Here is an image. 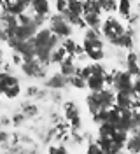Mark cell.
<instances>
[{
  "mask_svg": "<svg viewBox=\"0 0 140 154\" xmlns=\"http://www.w3.org/2000/svg\"><path fill=\"white\" fill-rule=\"evenodd\" d=\"M33 46H35V53L37 58L44 63L49 65L51 63V54L56 48H60V38L56 37L54 33L49 28H40L37 32V35L33 37Z\"/></svg>",
  "mask_w": 140,
  "mask_h": 154,
  "instance_id": "obj_1",
  "label": "cell"
},
{
  "mask_svg": "<svg viewBox=\"0 0 140 154\" xmlns=\"http://www.w3.org/2000/svg\"><path fill=\"white\" fill-rule=\"evenodd\" d=\"M98 145L102 147L105 154H121L126 145L116 138V128L109 123H103L98 126Z\"/></svg>",
  "mask_w": 140,
  "mask_h": 154,
  "instance_id": "obj_2",
  "label": "cell"
},
{
  "mask_svg": "<svg viewBox=\"0 0 140 154\" xmlns=\"http://www.w3.org/2000/svg\"><path fill=\"white\" fill-rule=\"evenodd\" d=\"M0 95L14 100L21 95V81L11 72H0Z\"/></svg>",
  "mask_w": 140,
  "mask_h": 154,
  "instance_id": "obj_3",
  "label": "cell"
},
{
  "mask_svg": "<svg viewBox=\"0 0 140 154\" xmlns=\"http://www.w3.org/2000/svg\"><path fill=\"white\" fill-rule=\"evenodd\" d=\"M128 32V28L124 26V23H123L121 19H117L116 16H107V19L103 21V25H102V35L110 44H114L116 40L119 37H123L124 33Z\"/></svg>",
  "mask_w": 140,
  "mask_h": 154,
  "instance_id": "obj_4",
  "label": "cell"
},
{
  "mask_svg": "<svg viewBox=\"0 0 140 154\" xmlns=\"http://www.w3.org/2000/svg\"><path fill=\"white\" fill-rule=\"evenodd\" d=\"M89 93H98L107 88V70L102 63H91V75L86 79Z\"/></svg>",
  "mask_w": 140,
  "mask_h": 154,
  "instance_id": "obj_5",
  "label": "cell"
},
{
  "mask_svg": "<svg viewBox=\"0 0 140 154\" xmlns=\"http://www.w3.org/2000/svg\"><path fill=\"white\" fill-rule=\"evenodd\" d=\"M135 77L126 70H114L112 72V89L116 93H133Z\"/></svg>",
  "mask_w": 140,
  "mask_h": 154,
  "instance_id": "obj_6",
  "label": "cell"
},
{
  "mask_svg": "<svg viewBox=\"0 0 140 154\" xmlns=\"http://www.w3.org/2000/svg\"><path fill=\"white\" fill-rule=\"evenodd\" d=\"M47 28L51 30L58 38H70L72 32H74V26L67 21L63 14H53L49 18V26Z\"/></svg>",
  "mask_w": 140,
  "mask_h": 154,
  "instance_id": "obj_7",
  "label": "cell"
},
{
  "mask_svg": "<svg viewBox=\"0 0 140 154\" xmlns=\"http://www.w3.org/2000/svg\"><path fill=\"white\" fill-rule=\"evenodd\" d=\"M82 49L84 54L93 60V63H100L105 58V46L102 38H82Z\"/></svg>",
  "mask_w": 140,
  "mask_h": 154,
  "instance_id": "obj_8",
  "label": "cell"
},
{
  "mask_svg": "<svg viewBox=\"0 0 140 154\" xmlns=\"http://www.w3.org/2000/svg\"><path fill=\"white\" fill-rule=\"evenodd\" d=\"M21 70L25 72V75L33 77V79H40L46 74V65L39 60V58H33V60H25L21 63Z\"/></svg>",
  "mask_w": 140,
  "mask_h": 154,
  "instance_id": "obj_9",
  "label": "cell"
},
{
  "mask_svg": "<svg viewBox=\"0 0 140 154\" xmlns=\"http://www.w3.org/2000/svg\"><path fill=\"white\" fill-rule=\"evenodd\" d=\"M95 98L98 100V105H100L102 110H109L116 105V91L110 89V88H105L102 91L95 93Z\"/></svg>",
  "mask_w": 140,
  "mask_h": 154,
  "instance_id": "obj_10",
  "label": "cell"
},
{
  "mask_svg": "<svg viewBox=\"0 0 140 154\" xmlns=\"http://www.w3.org/2000/svg\"><path fill=\"white\" fill-rule=\"evenodd\" d=\"M63 110H65V117H67V121L70 123L72 130L77 131V130L81 128V114H79V107L75 105L74 102H67L65 105H63Z\"/></svg>",
  "mask_w": 140,
  "mask_h": 154,
  "instance_id": "obj_11",
  "label": "cell"
},
{
  "mask_svg": "<svg viewBox=\"0 0 140 154\" xmlns=\"http://www.w3.org/2000/svg\"><path fill=\"white\" fill-rule=\"evenodd\" d=\"M124 67H126V72H130L135 79H137V77H140V56L137 54V53L130 51V53L126 54Z\"/></svg>",
  "mask_w": 140,
  "mask_h": 154,
  "instance_id": "obj_12",
  "label": "cell"
},
{
  "mask_svg": "<svg viewBox=\"0 0 140 154\" xmlns=\"http://www.w3.org/2000/svg\"><path fill=\"white\" fill-rule=\"evenodd\" d=\"M135 102H137L135 93H116V107L121 109V110H130V109H133Z\"/></svg>",
  "mask_w": 140,
  "mask_h": 154,
  "instance_id": "obj_13",
  "label": "cell"
},
{
  "mask_svg": "<svg viewBox=\"0 0 140 154\" xmlns=\"http://www.w3.org/2000/svg\"><path fill=\"white\" fill-rule=\"evenodd\" d=\"M77 68H79V67H77V63H75L74 56H70V54H68V56L60 63V74H61V75H65L67 79H70L72 75L77 74Z\"/></svg>",
  "mask_w": 140,
  "mask_h": 154,
  "instance_id": "obj_14",
  "label": "cell"
},
{
  "mask_svg": "<svg viewBox=\"0 0 140 154\" xmlns=\"http://www.w3.org/2000/svg\"><path fill=\"white\" fill-rule=\"evenodd\" d=\"M30 7V4H28L26 0H11L5 4V11L11 12V14H14V16H21V14H25V11Z\"/></svg>",
  "mask_w": 140,
  "mask_h": 154,
  "instance_id": "obj_15",
  "label": "cell"
},
{
  "mask_svg": "<svg viewBox=\"0 0 140 154\" xmlns=\"http://www.w3.org/2000/svg\"><path fill=\"white\" fill-rule=\"evenodd\" d=\"M67 84H68V79L65 75H61L60 72L46 79V88H49V89H63Z\"/></svg>",
  "mask_w": 140,
  "mask_h": 154,
  "instance_id": "obj_16",
  "label": "cell"
},
{
  "mask_svg": "<svg viewBox=\"0 0 140 154\" xmlns=\"http://www.w3.org/2000/svg\"><path fill=\"white\" fill-rule=\"evenodd\" d=\"M133 44H135V38H133V32H131V30H128V32H126V33H124L123 37L117 38V40H116V42H114L112 46H116L117 49H123V51H126V49L130 51V49L133 48Z\"/></svg>",
  "mask_w": 140,
  "mask_h": 154,
  "instance_id": "obj_17",
  "label": "cell"
},
{
  "mask_svg": "<svg viewBox=\"0 0 140 154\" xmlns=\"http://www.w3.org/2000/svg\"><path fill=\"white\" fill-rule=\"evenodd\" d=\"M30 9L33 11V14H37V16H47L49 11H51V4H49V0H33Z\"/></svg>",
  "mask_w": 140,
  "mask_h": 154,
  "instance_id": "obj_18",
  "label": "cell"
},
{
  "mask_svg": "<svg viewBox=\"0 0 140 154\" xmlns=\"http://www.w3.org/2000/svg\"><path fill=\"white\" fill-rule=\"evenodd\" d=\"M124 149L130 154H140V133H130Z\"/></svg>",
  "mask_w": 140,
  "mask_h": 154,
  "instance_id": "obj_19",
  "label": "cell"
},
{
  "mask_svg": "<svg viewBox=\"0 0 140 154\" xmlns=\"http://www.w3.org/2000/svg\"><path fill=\"white\" fill-rule=\"evenodd\" d=\"M102 5L98 0H84V14H102Z\"/></svg>",
  "mask_w": 140,
  "mask_h": 154,
  "instance_id": "obj_20",
  "label": "cell"
},
{
  "mask_svg": "<svg viewBox=\"0 0 140 154\" xmlns=\"http://www.w3.org/2000/svg\"><path fill=\"white\" fill-rule=\"evenodd\" d=\"M131 9H133L131 0H117V12L121 14L123 18L130 19L131 18Z\"/></svg>",
  "mask_w": 140,
  "mask_h": 154,
  "instance_id": "obj_21",
  "label": "cell"
},
{
  "mask_svg": "<svg viewBox=\"0 0 140 154\" xmlns=\"http://www.w3.org/2000/svg\"><path fill=\"white\" fill-rule=\"evenodd\" d=\"M67 56H68V53L65 51V48L60 46V48H56L54 51H53V54H51V63H58V65H60Z\"/></svg>",
  "mask_w": 140,
  "mask_h": 154,
  "instance_id": "obj_22",
  "label": "cell"
},
{
  "mask_svg": "<svg viewBox=\"0 0 140 154\" xmlns=\"http://www.w3.org/2000/svg\"><path fill=\"white\" fill-rule=\"evenodd\" d=\"M68 12L77 14V16H82L84 14V0H74V2H68Z\"/></svg>",
  "mask_w": 140,
  "mask_h": 154,
  "instance_id": "obj_23",
  "label": "cell"
},
{
  "mask_svg": "<svg viewBox=\"0 0 140 154\" xmlns=\"http://www.w3.org/2000/svg\"><path fill=\"white\" fill-rule=\"evenodd\" d=\"M103 12H116L117 11V0H98Z\"/></svg>",
  "mask_w": 140,
  "mask_h": 154,
  "instance_id": "obj_24",
  "label": "cell"
},
{
  "mask_svg": "<svg viewBox=\"0 0 140 154\" xmlns=\"http://www.w3.org/2000/svg\"><path fill=\"white\" fill-rule=\"evenodd\" d=\"M68 84L74 86V88H77V89H84V88H88L86 86V81H84L79 74H75V75L70 77V79H68Z\"/></svg>",
  "mask_w": 140,
  "mask_h": 154,
  "instance_id": "obj_25",
  "label": "cell"
},
{
  "mask_svg": "<svg viewBox=\"0 0 140 154\" xmlns=\"http://www.w3.org/2000/svg\"><path fill=\"white\" fill-rule=\"evenodd\" d=\"M86 154H105V152L102 151V147L98 145V142H93L91 140L88 144V147H86Z\"/></svg>",
  "mask_w": 140,
  "mask_h": 154,
  "instance_id": "obj_26",
  "label": "cell"
},
{
  "mask_svg": "<svg viewBox=\"0 0 140 154\" xmlns=\"http://www.w3.org/2000/svg\"><path fill=\"white\" fill-rule=\"evenodd\" d=\"M68 11V2L67 0H56V14H65Z\"/></svg>",
  "mask_w": 140,
  "mask_h": 154,
  "instance_id": "obj_27",
  "label": "cell"
},
{
  "mask_svg": "<svg viewBox=\"0 0 140 154\" xmlns=\"http://www.w3.org/2000/svg\"><path fill=\"white\" fill-rule=\"evenodd\" d=\"M49 154H68V149L65 145L58 144V145H51L49 147Z\"/></svg>",
  "mask_w": 140,
  "mask_h": 154,
  "instance_id": "obj_28",
  "label": "cell"
},
{
  "mask_svg": "<svg viewBox=\"0 0 140 154\" xmlns=\"http://www.w3.org/2000/svg\"><path fill=\"white\" fill-rule=\"evenodd\" d=\"M7 40H9V33H7L5 26L0 23V42H7Z\"/></svg>",
  "mask_w": 140,
  "mask_h": 154,
  "instance_id": "obj_29",
  "label": "cell"
},
{
  "mask_svg": "<svg viewBox=\"0 0 140 154\" xmlns=\"http://www.w3.org/2000/svg\"><path fill=\"white\" fill-rule=\"evenodd\" d=\"M35 95H39V89L35 86H33V88H28V89H26V96H35Z\"/></svg>",
  "mask_w": 140,
  "mask_h": 154,
  "instance_id": "obj_30",
  "label": "cell"
},
{
  "mask_svg": "<svg viewBox=\"0 0 140 154\" xmlns=\"http://www.w3.org/2000/svg\"><path fill=\"white\" fill-rule=\"evenodd\" d=\"M23 119H25V116L23 114H19V116H16L12 121H14V125H19V123H23Z\"/></svg>",
  "mask_w": 140,
  "mask_h": 154,
  "instance_id": "obj_31",
  "label": "cell"
},
{
  "mask_svg": "<svg viewBox=\"0 0 140 154\" xmlns=\"http://www.w3.org/2000/svg\"><path fill=\"white\" fill-rule=\"evenodd\" d=\"M5 140H7V133H4V131H2V133H0V144H2V142H5Z\"/></svg>",
  "mask_w": 140,
  "mask_h": 154,
  "instance_id": "obj_32",
  "label": "cell"
},
{
  "mask_svg": "<svg viewBox=\"0 0 140 154\" xmlns=\"http://www.w3.org/2000/svg\"><path fill=\"white\" fill-rule=\"evenodd\" d=\"M4 2H5V4H7V2H11V0H4Z\"/></svg>",
  "mask_w": 140,
  "mask_h": 154,
  "instance_id": "obj_33",
  "label": "cell"
},
{
  "mask_svg": "<svg viewBox=\"0 0 140 154\" xmlns=\"http://www.w3.org/2000/svg\"><path fill=\"white\" fill-rule=\"evenodd\" d=\"M0 54H4V53H2V48H0Z\"/></svg>",
  "mask_w": 140,
  "mask_h": 154,
  "instance_id": "obj_34",
  "label": "cell"
},
{
  "mask_svg": "<svg viewBox=\"0 0 140 154\" xmlns=\"http://www.w3.org/2000/svg\"><path fill=\"white\" fill-rule=\"evenodd\" d=\"M67 2H74V0H67Z\"/></svg>",
  "mask_w": 140,
  "mask_h": 154,
  "instance_id": "obj_35",
  "label": "cell"
},
{
  "mask_svg": "<svg viewBox=\"0 0 140 154\" xmlns=\"http://www.w3.org/2000/svg\"><path fill=\"white\" fill-rule=\"evenodd\" d=\"M121 154H126V152H121ZM128 154H130V152H128Z\"/></svg>",
  "mask_w": 140,
  "mask_h": 154,
  "instance_id": "obj_36",
  "label": "cell"
}]
</instances>
